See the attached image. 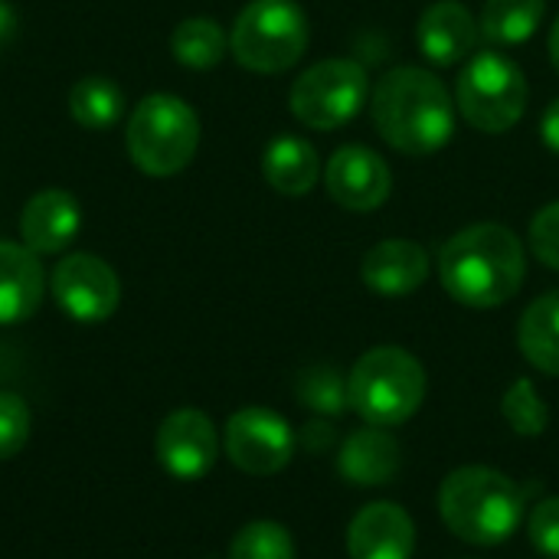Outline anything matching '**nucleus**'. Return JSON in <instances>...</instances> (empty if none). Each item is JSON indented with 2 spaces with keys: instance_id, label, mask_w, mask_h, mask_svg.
I'll return each mask as SVG.
<instances>
[{
  "instance_id": "nucleus-14",
  "label": "nucleus",
  "mask_w": 559,
  "mask_h": 559,
  "mask_svg": "<svg viewBox=\"0 0 559 559\" xmlns=\"http://www.w3.org/2000/svg\"><path fill=\"white\" fill-rule=\"evenodd\" d=\"M478 36H481V26L462 0H436L432 7L423 10L419 26H416L419 52L439 69L472 59Z\"/></svg>"
},
{
  "instance_id": "nucleus-4",
  "label": "nucleus",
  "mask_w": 559,
  "mask_h": 559,
  "mask_svg": "<svg viewBox=\"0 0 559 559\" xmlns=\"http://www.w3.org/2000/svg\"><path fill=\"white\" fill-rule=\"evenodd\" d=\"M429 377L423 364L403 347L367 350L347 377V406L380 429H396L409 423L426 403Z\"/></svg>"
},
{
  "instance_id": "nucleus-1",
  "label": "nucleus",
  "mask_w": 559,
  "mask_h": 559,
  "mask_svg": "<svg viewBox=\"0 0 559 559\" xmlns=\"http://www.w3.org/2000/svg\"><path fill=\"white\" fill-rule=\"evenodd\" d=\"M527 278V252L514 229L475 223L459 229L439 252V282L465 308H501Z\"/></svg>"
},
{
  "instance_id": "nucleus-28",
  "label": "nucleus",
  "mask_w": 559,
  "mask_h": 559,
  "mask_svg": "<svg viewBox=\"0 0 559 559\" xmlns=\"http://www.w3.org/2000/svg\"><path fill=\"white\" fill-rule=\"evenodd\" d=\"M531 249L537 262L559 272V200L547 203L534 219H531Z\"/></svg>"
},
{
  "instance_id": "nucleus-31",
  "label": "nucleus",
  "mask_w": 559,
  "mask_h": 559,
  "mask_svg": "<svg viewBox=\"0 0 559 559\" xmlns=\"http://www.w3.org/2000/svg\"><path fill=\"white\" fill-rule=\"evenodd\" d=\"M301 442H305L311 452H321V449H328V445L334 442V429L324 426V419H321V423H311V426L301 432Z\"/></svg>"
},
{
  "instance_id": "nucleus-26",
  "label": "nucleus",
  "mask_w": 559,
  "mask_h": 559,
  "mask_svg": "<svg viewBox=\"0 0 559 559\" xmlns=\"http://www.w3.org/2000/svg\"><path fill=\"white\" fill-rule=\"evenodd\" d=\"M295 540L292 534L275 521H252L246 524L233 544L229 559H295Z\"/></svg>"
},
{
  "instance_id": "nucleus-2",
  "label": "nucleus",
  "mask_w": 559,
  "mask_h": 559,
  "mask_svg": "<svg viewBox=\"0 0 559 559\" xmlns=\"http://www.w3.org/2000/svg\"><path fill=\"white\" fill-rule=\"evenodd\" d=\"M370 115L380 138L406 157L442 151L455 131L452 92L419 66L390 69L370 95Z\"/></svg>"
},
{
  "instance_id": "nucleus-3",
  "label": "nucleus",
  "mask_w": 559,
  "mask_h": 559,
  "mask_svg": "<svg viewBox=\"0 0 559 559\" xmlns=\"http://www.w3.org/2000/svg\"><path fill=\"white\" fill-rule=\"evenodd\" d=\"M527 511L524 488L504 472L485 465H465L445 475L439 488L442 524L472 547L508 544Z\"/></svg>"
},
{
  "instance_id": "nucleus-33",
  "label": "nucleus",
  "mask_w": 559,
  "mask_h": 559,
  "mask_svg": "<svg viewBox=\"0 0 559 559\" xmlns=\"http://www.w3.org/2000/svg\"><path fill=\"white\" fill-rule=\"evenodd\" d=\"M550 62H554V69L559 72V16L557 23H554V29H550Z\"/></svg>"
},
{
  "instance_id": "nucleus-5",
  "label": "nucleus",
  "mask_w": 559,
  "mask_h": 559,
  "mask_svg": "<svg viewBox=\"0 0 559 559\" xmlns=\"http://www.w3.org/2000/svg\"><path fill=\"white\" fill-rule=\"evenodd\" d=\"M124 144L138 170L151 177H174L197 157L200 118L177 95H144L128 118Z\"/></svg>"
},
{
  "instance_id": "nucleus-27",
  "label": "nucleus",
  "mask_w": 559,
  "mask_h": 559,
  "mask_svg": "<svg viewBox=\"0 0 559 559\" xmlns=\"http://www.w3.org/2000/svg\"><path fill=\"white\" fill-rule=\"evenodd\" d=\"M29 409L16 393H0V462L13 459L29 439Z\"/></svg>"
},
{
  "instance_id": "nucleus-20",
  "label": "nucleus",
  "mask_w": 559,
  "mask_h": 559,
  "mask_svg": "<svg viewBox=\"0 0 559 559\" xmlns=\"http://www.w3.org/2000/svg\"><path fill=\"white\" fill-rule=\"evenodd\" d=\"M518 347L531 367L559 377V292H547L527 305L518 324Z\"/></svg>"
},
{
  "instance_id": "nucleus-19",
  "label": "nucleus",
  "mask_w": 559,
  "mask_h": 559,
  "mask_svg": "<svg viewBox=\"0 0 559 559\" xmlns=\"http://www.w3.org/2000/svg\"><path fill=\"white\" fill-rule=\"evenodd\" d=\"M262 174L272 190H278L285 197H305L314 190V183L321 177V157L305 138L282 134L265 147Z\"/></svg>"
},
{
  "instance_id": "nucleus-9",
  "label": "nucleus",
  "mask_w": 559,
  "mask_h": 559,
  "mask_svg": "<svg viewBox=\"0 0 559 559\" xmlns=\"http://www.w3.org/2000/svg\"><path fill=\"white\" fill-rule=\"evenodd\" d=\"M295 445L298 439L292 426L265 406H246L233 413L223 432L226 459L239 472L255 478H269L288 468V462L295 459Z\"/></svg>"
},
{
  "instance_id": "nucleus-32",
  "label": "nucleus",
  "mask_w": 559,
  "mask_h": 559,
  "mask_svg": "<svg viewBox=\"0 0 559 559\" xmlns=\"http://www.w3.org/2000/svg\"><path fill=\"white\" fill-rule=\"evenodd\" d=\"M16 29V16H13V7L7 0H0V46L13 36Z\"/></svg>"
},
{
  "instance_id": "nucleus-15",
  "label": "nucleus",
  "mask_w": 559,
  "mask_h": 559,
  "mask_svg": "<svg viewBox=\"0 0 559 559\" xmlns=\"http://www.w3.org/2000/svg\"><path fill=\"white\" fill-rule=\"evenodd\" d=\"M429 269H432V259L419 242H413V239H383L364 255L360 278L373 295L406 298V295H413V292H419L426 285Z\"/></svg>"
},
{
  "instance_id": "nucleus-7",
  "label": "nucleus",
  "mask_w": 559,
  "mask_h": 559,
  "mask_svg": "<svg viewBox=\"0 0 559 559\" xmlns=\"http://www.w3.org/2000/svg\"><path fill=\"white\" fill-rule=\"evenodd\" d=\"M308 36V16L295 0H249L233 23L229 49L242 69L275 75L305 56Z\"/></svg>"
},
{
  "instance_id": "nucleus-13",
  "label": "nucleus",
  "mask_w": 559,
  "mask_h": 559,
  "mask_svg": "<svg viewBox=\"0 0 559 559\" xmlns=\"http://www.w3.org/2000/svg\"><path fill=\"white\" fill-rule=\"evenodd\" d=\"M416 524L406 508L393 501H373L360 508L347 527L350 559H413Z\"/></svg>"
},
{
  "instance_id": "nucleus-6",
  "label": "nucleus",
  "mask_w": 559,
  "mask_h": 559,
  "mask_svg": "<svg viewBox=\"0 0 559 559\" xmlns=\"http://www.w3.org/2000/svg\"><path fill=\"white\" fill-rule=\"evenodd\" d=\"M531 85L524 69L498 49L475 52L455 82L462 118L481 134H508L527 111Z\"/></svg>"
},
{
  "instance_id": "nucleus-30",
  "label": "nucleus",
  "mask_w": 559,
  "mask_h": 559,
  "mask_svg": "<svg viewBox=\"0 0 559 559\" xmlns=\"http://www.w3.org/2000/svg\"><path fill=\"white\" fill-rule=\"evenodd\" d=\"M540 134H544V144L559 154V98L544 111V118H540Z\"/></svg>"
},
{
  "instance_id": "nucleus-10",
  "label": "nucleus",
  "mask_w": 559,
  "mask_h": 559,
  "mask_svg": "<svg viewBox=\"0 0 559 559\" xmlns=\"http://www.w3.org/2000/svg\"><path fill=\"white\" fill-rule=\"evenodd\" d=\"M52 298L56 305L82 324L108 321L118 311L121 301V282L115 269L92 255V252H72L52 269Z\"/></svg>"
},
{
  "instance_id": "nucleus-16",
  "label": "nucleus",
  "mask_w": 559,
  "mask_h": 559,
  "mask_svg": "<svg viewBox=\"0 0 559 559\" xmlns=\"http://www.w3.org/2000/svg\"><path fill=\"white\" fill-rule=\"evenodd\" d=\"M82 229L79 200L66 190H39L20 213L23 246L36 255L62 252Z\"/></svg>"
},
{
  "instance_id": "nucleus-23",
  "label": "nucleus",
  "mask_w": 559,
  "mask_h": 559,
  "mask_svg": "<svg viewBox=\"0 0 559 559\" xmlns=\"http://www.w3.org/2000/svg\"><path fill=\"white\" fill-rule=\"evenodd\" d=\"M226 49H229V36L210 16H190L177 23V29L170 33V52L187 69H213L223 62Z\"/></svg>"
},
{
  "instance_id": "nucleus-12",
  "label": "nucleus",
  "mask_w": 559,
  "mask_h": 559,
  "mask_svg": "<svg viewBox=\"0 0 559 559\" xmlns=\"http://www.w3.org/2000/svg\"><path fill=\"white\" fill-rule=\"evenodd\" d=\"M154 452L167 475H174L180 481H197L216 465L219 436L206 413L174 409L157 429Z\"/></svg>"
},
{
  "instance_id": "nucleus-24",
  "label": "nucleus",
  "mask_w": 559,
  "mask_h": 559,
  "mask_svg": "<svg viewBox=\"0 0 559 559\" xmlns=\"http://www.w3.org/2000/svg\"><path fill=\"white\" fill-rule=\"evenodd\" d=\"M295 396L305 403V409L318 413L321 419H334L347 409V377H341L334 367L328 364H314L308 370H301L298 383H295Z\"/></svg>"
},
{
  "instance_id": "nucleus-11",
  "label": "nucleus",
  "mask_w": 559,
  "mask_h": 559,
  "mask_svg": "<svg viewBox=\"0 0 559 559\" xmlns=\"http://www.w3.org/2000/svg\"><path fill=\"white\" fill-rule=\"evenodd\" d=\"M324 187L337 206L350 213H373L390 200L393 174L377 151L364 144H344L328 157Z\"/></svg>"
},
{
  "instance_id": "nucleus-17",
  "label": "nucleus",
  "mask_w": 559,
  "mask_h": 559,
  "mask_svg": "<svg viewBox=\"0 0 559 559\" xmlns=\"http://www.w3.org/2000/svg\"><path fill=\"white\" fill-rule=\"evenodd\" d=\"M400 465H403V449L390 436V429H380V426H364L350 432L337 452L341 478L357 488L390 485L400 475Z\"/></svg>"
},
{
  "instance_id": "nucleus-18",
  "label": "nucleus",
  "mask_w": 559,
  "mask_h": 559,
  "mask_svg": "<svg viewBox=\"0 0 559 559\" xmlns=\"http://www.w3.org/2000/svg\"><path fill=\"white\" fill-rule=\"evenodd\" d=\"M46 295V272L39 255L23 242L0 239V324H20L36 314Z\"/></svg>"
},
{
  "instance_id": "nucleus-22",
  "label": "nucleus",
  "mask_w": 559,
  "mask_h": 559,
  "mask_svg": "<svg viewBox=\"0 0 559 559\" xmlns=\"http://www.w3.org/2000/svg\"><path fill=\"white\" fill-rule=\"evenodd\" d=\"M69 115L88 131H105L124 115V95L111 79L85 75L69 88Z\"/></svg>"
},
{
  "instance_id": "nucleus-29",
  "label": "nucleus",
  "mask_w": 559,
  "mask_h": 559,
  "mask_svg": "<svg viewBox=\"0 0 559 559\" xmlns=\"http://www.w3.org/2000/svg\"><path fill=\"white\" fill-rule=\"evenodd\" d=\"M531 544L547 559H559V498H547L531 511L527 521Z\"/></svg>"
},
{
  "instance_id": "nucleus-25",
  "label": "nucleus",
  "mask_w": 559,
  "mask_h": 559,
  "mask_svg": "<svg viewBox=\"0 0 559 559\" xmlns=\"http://www.w3.org/2000/svg\"><path fill=\"white\" fill-rule=\"evenodd\" d=\"M501 413H504L508 426L524 439H537L550 426V409H547L540 390L534 386V380H527V377H521L508 386V393L501 400Z\"/></svg>"
},
{
  "instance_id": "nucleus-21",
  "label": "nucleus",
  "mask_w": 559,
  "mask_h": 559,
  "mask_svg": "<svg viewBox=\"0 0 559 559\" xmlns=\"http://www.w3.org/2000/svg\"><path fill=\"white\" fill-rule=\"evenodd\" d=\"M547 0H485L478 26L491 46H521L544 23Z\"/></svg>"
},
{
  "instance_id": "nucleus-8",
  "label": "nucleus",
  "mask_w": 559,
  "mask_h": 559,
  "mask_svg": "<svg viewBox=\"0 0 559 559\" xmlns=\"http://www.w3.org/2000/svg\"><path fill=\"white\" fill-rule=\"evenodd\" d=\"M367 98L370 75L357 59H321L295 79L288 108L311 131H337L360 115Z\"/></svg>"
}]
</instances>
